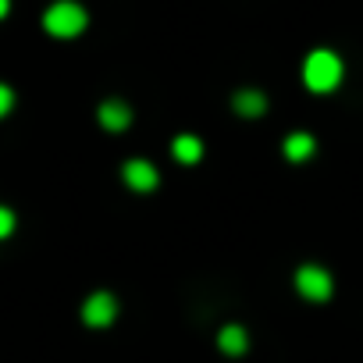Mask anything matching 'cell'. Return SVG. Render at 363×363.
Returning a JSON list of instances; mask_svg holds the SVG:
<instances>
[{"label": "cell", "instance_id": "obj_1", "mask_svg": "<svg viewBox=\"0 0 363 363\" xmlns=\"http://www.w3.org/2000/svg\"><path fill=\"white\" fill-rule=\"evenodd\" d=\"M342 75H345V65H342V57L335 50H310L306 61H303V86L310 93H331V89H338Z\"/></svg>", "mask_w": 363, "mask_h": 363}, {"label": "cell", "instance_id": "obj_2", "mask_svg": "<svg viewBox=\"0 0 363 363\" xmlns=\"http://www.w3.org/2000/svg\"><path fill=\"white\" fill-rule=\"evenodd\" d=\"M86 8L82 4H75V0H57V4H50L47 8V15H43V29L50 33V36H57V40H72V36H79L82 29H86Z\"/></svg>", "mask_w": 363, "mask_h": 363}, {"label": "cell", "instance_id": "obj_3", "mask_svg": "<svg viewBox=\"0 0 363 363\" xmlns=\"http://www.w3.org/2000/svg\"><path fill=\"white\" fill-rule=\"evenodd\" d=\"M292 285H296V292H299L306 303H328V299L335 296V278H331V271L320 267V264H303V267H296Z\"/></svg>", "mask_w": 363, "mask_h": 363}, {"label": "cell", "instance_id": "obj_4", "mask_svg": "<svg viewBox=\"0 0 363 363\" xmlns=\"http://www.w3.org/2000/svg\"><path fill=\"white\" fill-rule=\"evenodd\" d=\"M121 182H125V189H128V193L146 196V193H153V189L160 186V171H157L153 160H146V157H132V160L121 164Z\"/></svg>", "mask_w": 363, "mask_h": 363}, {"label": "cell", "instance_id": "obj_5", "mask_svg": "<svg viewBox=\"0 0 363 363\" xmlns=\"http://www.w3.org/2000/svg\"><path fill=\"white\" fill-rule=\"evenodd\" d=\"M82 320H86L89 328H111V324L118 320V299H114V292L100 289V292L86 296V303H82Z\"/></svg>", "mask_w": 363, "mask_h": 363}, {"label": "cell", "instance_id": "obj_6", "mask_svg": "<svg viewBox=\"0 0 363 363\" xmlns=\"http://www.w3.org/2000/svg\"><path fill=\"white\" fill-rule=\"evenodd\" d=\"M96 118H100V125H104L107 132H125L135 114H132V107H128L125 100H104L100 111H96Z\"/></svg>", "mask_w": 363, "mask_h": 363}, {"label": "cell", "instance_id": "obj_7", "mask_svg": "<svg viewBox=\"0 0 363 363\" xmlns=\"http://www.w3.org/2000/svg\"><path fill=\"white\" fill-rule=\"evenodd\" d=\"M171 157H174L178 164H186V167H196V164L203 160V139L193 135V132L174 135V139H171Z\"/></svg>", "mask_w": 363, "mask_h": 363}, {"label": "cell", "instance_id": "obj_8", "mask_svg": "<svg viewBox=\"0 0 363 363\" xmlns=\"http://www.w3.org/2000/svg\"><path fill=\"white\" fill-rule=\"evenodd\" d=\"M281 153H285V160H292V164H306V160L317 153V139H313L310 132H289L285 143H281Z\"/></svg>", "mask_w": 363, "mask_h": 363}, {"label": "cell", "instance_id": "obj_9", "mask_svg": "<svg viewBox=\"0 0 363 363\" xmlns=\"http://www.w3.org/2000/svg\"><path fill=\"white\" fill-rule=\"evenodd\" d=\"M232 111L239 118H264L267 114V96L260 89H239L232 96Z\"/></svg>", "mask_w": 363, "mask_h": 363}, {"label": "cell", "instance_id": "obj_10", "mask_svg": "<svg viewBox=\"0 0 363 363\" xmlns=\"http://www.w3.org/2000/svg\"><path fill=\"white\" fill-rule=\"evenodd\" d=\"M218 349H221L225 356H242V352H250V331H246L242 324H225V328L218 331Z\"/></svg>", "mask_w": 363, "mask_h": 363}, {"label": "cell", "instance_id": "obj_11", "mask_svg": "<svg viewBox=\"0 0 363 363\" xmlns=\"http://www.w3.org/2000/svg\"><path fill=\"white\" fill-rule=\"evenodd\" d=\"M15 232V214L8 207H0V239H8Z\"/></svg>", "mask_w": 363, "mask_h": 363}, {"label": "cell", "instance_id": "obj_12", "mask_svg": "<svg viewBox=\"0 0 363 363\" xmlns=\"http://www.w3.org/2000/svg\"><path fill=\"white\" fill-rule=\"evenodd\" d=\"M11 107H15V93H11V89H8L4 82H0V118H4V114H8Z\"/></svg>", "mask_w": 363, "mask_h": 363}, {"label": "cell", "instance_id": "obj_13", "mask_svg": "<svg viewBox=\"0 0 363 363\" xmlns=\"http://www.w3.org/2000/svg\"><path fill=\"white\" fill-rule=\"evenodd\" d=\"M8 11H11V0H0V18H4Z\"/></svg>", "mask_w": 363, "mask_h": 363}]
</instances>
